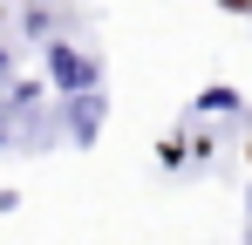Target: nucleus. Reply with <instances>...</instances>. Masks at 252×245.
I'll use <instances>...</instances> for the list:
<instances>
[{"label":"nucleus","instance_id":"7ed1b4c3","mask_svg":"<svg viewBox=\"0 0 252 245\" xmlns=\"http://www.w3.org/2000/svg\"><path fill=\"white\" fill-rule=\"evenodd\" d=\"M198 109H239V95H232V89H205V95H198Z\"/></svg>","mask_w":252,"mask_h":245},{"label":"nucleus","instance_id":"f03ea898","mask_svg":"<svg viewBox=\"0 0 252 245\" xmlns=\"http://www.w3.org/2000/svg\"><path fill=\"white\" fill-rule=\"evenodd\" d=\"M95 116H102V109H95V95H82V109H75V136H82V143L95 136Z\"/></svg>","mask_w":252,"mask_h":245},{"label":"nucleus","instance_id":"f257e3e1","mask_svg":"<svg viewBox=\"0 0 252 245\" xmlns=\"http://www.w3.org/2000/svg\"><path fill=\"white\" fill-rule=\"evenodd\" d=\"M48 68H55L62 89H89V61H82V55H68V48H48Z\"/></svg>","mask_w":252,"mask_h":245}]
</instances>
